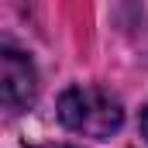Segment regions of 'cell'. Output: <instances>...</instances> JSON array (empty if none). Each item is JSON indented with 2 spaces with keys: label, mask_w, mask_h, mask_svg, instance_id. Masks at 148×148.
<instances>
[{
  "label": "cell",
  "mask_w": 148,
  "mask_h": 148,
  "mask_svg": "<svg viewBox=\"0 0 148 148\" xmlns=\"http://www.w3.org/2000/svg\"><path fill=\"white\" fill-rule=\"evenodd\" d=\"M59 121L73 134L107 141L124 124V107L103 86H69L59 97Z\"/></svg>",
  "instance_id": "obj_1"
},
{
  "label": "cell",
  "mask_w": 148,
  "mask_h": 148,
  "mask_svg": "<svg viewBox=\"0 0 148 148\" xmlns=\"http://www.w3.org/2000/svg\"><path fill=\"white\" fill-rule=\"evenodd\" d=\"M38 93V76L28 55H21L17 48H3L0 52V100L7 110H24L35 103Z\"/></svg>",
  "instance_id": "obj_2"
},
{
  "label": "cell",
  "mask_w": 148,
  "mask_h": 148,
  "mask_svg": "<svg viewBox=\"0 0 148 148\" xmlns=\"http://www.w3.org/2000/svg\"><path fill=\"white\" fill-rule=\"evenodd\" d=\"M141 134H145V141H148V103H145V110H141Z\"/></svg>",
  "instance_id": "obj_3"
},
{
  "label": "cell",
  "mask_w": 148,
  "mask_h": 148,
  "mask_svg": "<svg viewBox=\"0 0 148 148\" xmlns=\"http://www.w3.org/2000/svg\"><path fill=\"white\" fill-rule=\"evenodd\" d=\"M62 148H73V145H62Z\"/></svg>",
  "instance_id": "obj_4"
}]
</instances>
